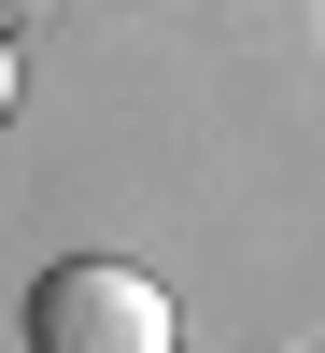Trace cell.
Listing matches in <instances>:
<instances>
[{
    "label": "cell",
    "mask_w": 325,
    "mask_h": 353,
    "mask_svg": "<svg viewBox=\"0 0 325 353\" xmlns=\"http://www.w3.org/2000/svg\"><path fill=\"white\" fill-rule=\"evenodd\" d=\"M0 113H14V43H0Z\"/></svg>",
    "instance_id": "obj_2"
},
{
    "label": "cell",
    "mask_w": 325,
    "mask_h": 353,
    "mask_svg": "<svg viewBox=\"0 0 325 353\" xmlns=\"http://www.w3.org/2000/svg\"><path fill=\"white\" fill-rule=\"evenodd\" d=\"M28 353H184V325H170V283L71 254V269L28 283Z\"/></svg>",
    "instance_id": "obj_1"
}]
</instances>
